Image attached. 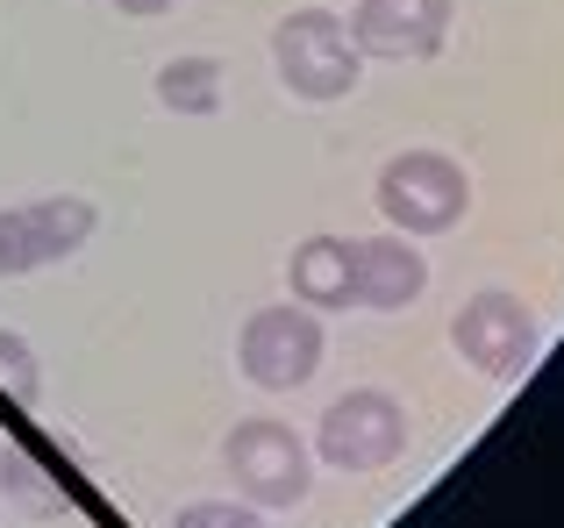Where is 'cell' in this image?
<instances>
[{"label":"cell","mask_w":564,"mask_h":528,"mask_svg":"<svg viewBox=\"0 0 564 528\" xmlns=\"http://www.w3.org/2000/svg\"><path fill=\"white\" fill-rule=\"evenodd\" d=\"M115 8H122V14H137V22H158V14H172L180 0H115Z\"/></svg>","instance_id":"obj_14"},{"label":"cell","mask_w":564,"mask_h":528,"mask_svg":"<svg viewBox=\"0 0 564 528\" xmlns=\"http://www.w3.org/2000/svg\"><path fill=\"white\" fill-rule=\"evenodd\" d=\"M451 343H457V358L486 378H522L529 364L543 358V329L514 293H471L451 315Z\"/></svg>","instance_id":"obj_5"},{"label":"cell","mask_w":564,"mask_h":528,"mask_svg":"<svg viewBox=\"0 0 564 528\" xmlns=\"http://www.w3.org/2000/svg\"><path fill=\"white\" fill-rule=\"evenodd\" d=\"M315 450L336 472H386V464L408 450V407L379 386L344 393V400H329V415H322Z\"/></svg>","instance_id":"obj_4"},{"label":"cell","mask_w":564,"mask_h":528,"mask_svg":"<svg viewBox=\"0 0 564 528\" xmlns=\"http://www.w3.org/2000/svg\"><path fill=\"white\" fill-rule=\"evenodd\" d=\"M379 215L400 237H443L471 215V179L443 151H400L379 172Z\"/></svg>","instance_id":"obj_1"},{"label":"cell","mask_w":564,"mask_h":528,"mask_svg":"<svg viewBox=\"0 0 564 528\" xmlns=\"http://www.w3.org/2000/svg\"><path fill=\"white\" fill-rule=\"evenodd\" d=\"M451 36V0H358L350 14V43L358 57H393V65H422Z\"/></svg>","instance_id":"obj_8"},{"label":"cell","mask_w":564,"mask_h":528,"mask_svg":"<svg viewBox=\"0 0 564 528\" xmlns=\"http://www.w3.org/2000/svg\"><path fill=\"white\" fill-rule=\"evenodd\" d=\"M429 286V257L414 251V237H365L350 243V300L365 307V315H400V307H414Z\"/></svg>","instance_id":"obj_9"},{"label":"cell","mask_w":564,"mask_h":528,"mask_svg":"<svg viewBox=\"0 0 564 528\" xmlns=\"http://www.w3.org/2000/svg\"><path fill=\"white\" fill-rule=\"evenodd\" d=\"M221 464H229L236 493L250 507H301L307 486H315V464H307V443L286 429V421H236L229 443H221Z\"/></svg>","instance_id":"obj_3"},{"label":"cell","mask_w":564,"mask_h":528,"mask_svg":"<svg viewBox=\"0 0 564 528\" xmlns=\"http://www.w3.org/2000/svg\"><path fill=\"white\" fill-rule=\"evenodd\" d=\"M286 286L301 307H350V243L344 237H307L286 257Z\"/></svg>","instance_id":"obj_10"},{"label":"cell","mask_w":564,"mask_h":528,"mask_svg":"<svg viewBox=\"0 0 564 528\" xmlns=\"http://www.w3.org/2000/svg\"><path fill=\"white\" fill-rule=\"evenodd\" d=\"M172 528H264V515L258 507H236V501H193V507H180V521Z\"/></svg>","instance_id":"obj_13"},{"label":"cell","mask_w":564,"mask_h":528,"mask_svg":"<svg viewBox=\"0 0 564 528\" xmlns=\"http://www.w3.org/2000/svg\"><path fill=\"white\" fill-rule=\"evenodd\" d=\"M236 364L250 386L264 393H293L322 372V321L315 307H258L236 336Z\"/></svg>","instance_id":"obj_6"},{"label":"cell","mask_w":564,"mask_h":528,"mask_svg":"<svg viewBox=\"0 0 564 528\" xmlns=\"http://www.w3.org/2000/svg\"><path fill=\"white\" fill-rule=\"evenodd\" d=\"M0 393H8L14 407H36V393H43L36 350H29L22 336H8V329H0Z\"/></svg>","instance_id":"obj_12"},{"label":"cell","mask_w":564,"mask_h":528,"mask_svg":"<svg viewBox=\"0 0 564 528\" xmlns=\"http://www.w3.org/2000/svg\"><path fill=\"white\" fill-rule=\"evenodd\" d=\"M272 65L293 100H344L358 86V43L336 14L301 8L272 29Z\"/></svg>","instance_id":"obj_2"},{"label":"cell","mask_w":564,"mask_h":528,"mask_svg":"<svg viewBox=\"0 0 564 528\" xmlns=\"http://www.w3.org/2000/svg\"><path fill=\"white\" fill-rule=\"evenodd\" d=\"M86 237H94V200H79V194L8 208L0 215V272H43V264L86 251Z\"/></svg>","instance_id":"obj_7"},{"label":"cell","mask_w":564,"mask_h":528,"mask_svg":"<svg viewBox=\"0 0 564 528\" xmlns=\"http://www.w3.org/2000/svg\"><path fill=\"white\" fill-rule=\"evenodd\" d=\"M158 100L172 114H215L221 108V65L215 57H172L158 72Z\"/></svg>","instance_id":"obj_11"}]
</instances>
